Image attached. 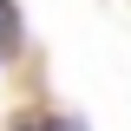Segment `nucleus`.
<instances>
[{
  "label": "nucleus",
  "mask_w": 131,
  "mask_h": 131,
  "mask_svg": "<svg viewBox=\"0 0 131 131\" xmlns=\"http://www.w3.org/2000/svg\"><path fill=\"white\" fill-rule=\"evenodd\" d=\"M20 131H59V125H33V118H26V125H20Z\"/></svg>",
  "instance_id": "f03ea898"
},
{
  "label": "nucleus",
  "mask_w": 131,
  "mask_h": 131,
  "mask_svg": "<svg viewBox=\"0 0 131 131\" xmlns=\"http://www.w3.org/2000/svg\"><path fill=\"white\" fill-rule=\"evenodd\" d=\"M13 39H20V13L0 0V46H13Z\"/></svg>",
  "instance_id": "f257e3e1"
}]
</instances>
